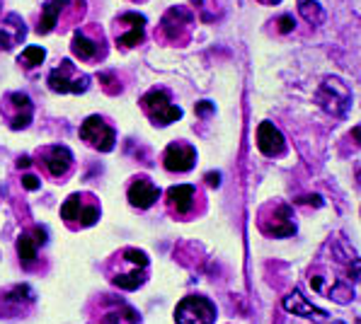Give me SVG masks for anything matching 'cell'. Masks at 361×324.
<instances>
[{"mask_svg": "<svg viewBox=\"0 0 361 324\" xmlns=\"http://www.w3.org/2000/svg\"><path fill=\"white\" fill-rule=\"evenodd\" d=\"M39 177H35V175H25L22 177V187L27 189V192H35V189H39Z\"/></svg>", "mask_w": 361, "mask_h": 324, "instance_id": "24", "label": "cell"}, {"mask_svg": "<svg viewBox=\"0 0 361 324\" xmlns=\"http://www.w3.org/2000/svg\"><path fill=\"white\" fill-rule=\"evenodd\" d=\"M35 305V293H32L30 286H15L10 288L8 293H3L0 298V307H3L5 315L15 317V315H22L27 312V307Z\"/></svg>", "mask_w": 361, "mask_h": 324, "instance_id": "19", "label": "cell"}, {"mask_svg": "<svg viewBox=\"0 0 361 324\" xmlns=\"http://www.w3.org/2000/svg\"><path fill=\"white\" fill-rule=\"evenodd\" d=\"M129 204L133 206V208H151V206L158 201L160 197V189L155 187V184L148 180V177H136L131 184H129Z\"/></svg>", "mask_w": 361, "mask_h": 324, "instance_id": "17", "label": "cell"}, {"mask_svg": "<svg viewBox=\"0 0 361 324\" xmlns=\"http://www.w3.org/2000/svg\"><path fill=\"white\" fill-rule=\"evenodd\" d=\"M194 162H197V150L187 143H172L163 155V165L170 172H190Z\"/></svg>", "mask_w": 361, "mask_h": 324, "instance_id": "16", "label": "cell"}, {"mask_svg": "<svg viewBox=\"0 0 361 324\" xmlns=\"http://www.w3.org/2000/svg\"><path fill=\"white\" fill-rule=\"evenodd\" d=\"M293 27H296V22H293L291 15H284V18H279V32L288 35V32H293Z\"/></svg>", "mask_w": 361, "mask_h": 324, "instance_id": "25", "label": "cell"}, {"mask_svg": "<svg viewBox=\"0 0 361 324\" xmlns=\"http://www.w3.org/2000/svg\"><path fill=\"white\" fill-rule=\"evenodd\" d=\"M39 165L47 170L49 177L54 180H66L73 170V153L66 145H49V148L39 150Z\"/></svg>", "mask_w": 361, "mask_h": 324, "instance_id": "13", "label": "cell"}, {"mask_svg": "<svg viewBox=\"0 0 361 324\" xmlns=\"http://www.w3.org/2000/svg\"><path fill=\"white\" fill-rule=\"evenodd\" d=\"M284 310L296 317H308V320H318V322L330 320V315L325 310H320V307H315L313 303H308V298H303V293L298 288L291 290L284 298Z\"/></svg>", "mask_w": 361, "mask_h": 324, "instance_id": "18", "label": "cell"}, {"mask_svg": "<svg viewBox=\"0 0 361 324\" xmlns=\"http://www.w3.org/2000/svg\"><path fill=\"white\" fill-rule=\"evenodd\" d=\"M199 114H207V111H214V104L211 102H199Z\"/></svg>", "mask_w": 361, "mask_h": 324, "instance_id": "28", "label": "cell"}, {"mask_svg": "<svg viewBox=\"0 0 361 324\" xmlns=\"http://www.w3.org/2000/svg\"><path fill=\"white\" fill-rule=\"evenodd\" d=\"M25 22H22L18 15H8L5 22L0 25V49L3 51H10L15 44H20L25 39Z\"/></svg>", "mask_w": 361, "mask_h": 324, "instance_id": "22", "label": "cell"}, {"mask_svg": "<svg viewBox=\"0 0 361 324\" xmlns=\"http://www.w3.org/2000/svg\"><path fill=\"white\" fill-rule=\"evenodd\" d=\"M305 3H313V0H298V5H305Z\"/></svg>", "mask_w": 361, "mask_h": 324, "instance_id": "31", "label": "cell"}, {"mask_svg": "<svg viewBox=\"0 0 361 324\" xmlns=\"http://www.w3.org/2000/svg\"><path fill=\"white\" fill-rule=\"evenodd\" d=\"M71 51L82 63H95L107 56V39H104L99 25L78 27L71 39Z\"/></svg>", "mask_w": 361, "mask_h": 324, "instance_id": "3", "label": "cell"}, {"mask_svg": "<svg viewBox=\"0 0 361 324\" xmlns=\"http://www.w3.org/2000/svg\"><path fill=\"white\" fill-rule=\"evenodd\" d=\"M82 15H85V0H47L42 8V20L37 25V32L39 35H51L54 30L63 32Z\"/></svg>", "mask_w": 361, "mask_h": 324, "instance_id": "1", "label": "cell"}, {"mask_svg": "<svg viewBox=\"0 0 361 324\" xmlns=\"http://www.w3.org/2000/svg\"><path fill=\"white\" fill-rule=\"evenodd\" d=\"M352 138H354V141H357V143L361 145V126L354 128V131H352Z\"/></svg>", "mask_w": 361, "mask_h": 324, "instance_id": "29", "label": "cell"}, {"mask_svg": "<svg viewBox=\"0 0 361 324\" xmlns=\"http://www.w3.org/2000/svg\"><path fill=\"white\" fill-rule=\"evenodd\" d=\"M44 58H47V51H44L42 46H27L25 51L20 54L18 63L25 70H35V68H39V66L44 63Z\"/></svg>", "mask_w": 361, "mask_h": 324, "instance_id": "23", "label": "cell"}, {"mask_svg": "<svg viewBox=\"0 0 361 324\" xmlns=\"http://www.w3.org/2000/svg\"><path fill=\"white\" fill-rule=\"evenodd\" d=\"M214 320H216V307L209 298H202V295L182 298L180 305L175 307L177 324H214Z\"/></svg>", "mask_w": 361, "mask_h": 324, "instance_id": "11", "label": "cell"}, {"mask_svg": "<svg viewBox=\"0 0 361 324\" xmlns=\"http://www.w3.org/2000/svg\"><path fill=\"white\" fill-rule=\"evenodd\" d=\"M119 261L126 264L129 269H119L112 276V283L116 288L124 290H136L146 283V269H148V254L141 252V249H124L119 254Z\"/></svg>", "mask_w": 361, "mask_h": 324, "instance_id": "6", "label": "cell"}, {"mask_svg": "<svg viewBox=\"0 0 361 324\" xmlns=\"http://www.w3.org/2000/svg\"><path fill=\"white\" fill-rule=\"evenodd\" d=\"M80 138L90 148L99 150V153H109L116 143V131L104 116H87L80 126Z\"/></svg>", "mask_w": 361, "mask_h": 324, "instance_id": "9", "label": "cell"}, {"mask_svg": "<svg viewBox=\"0 0 361 324\" xmlns=\"http://www.w3.org/2000/svg\"><path fill=\"white\" fill-rule=\"evenodd\" d=\"M259 3H267V5H279L281 0H259Z\"/></svg>", "mask_w": 361, "mask_h": 324, "instance_id": "30", "label": "cell"}, {"mask_svg": "<svg viewBox=\"0 0 361 324\" xmlns=\"http://www.w3.org/2000/svg\"><path fill=\"white\" fill-rule=\"evenodd\" d=\"M330 324H344V322H330ZM359 324V322H357Z\"/></svg>", "mask_w": 361, "mask_h": 324, "instance_id": "32", "label": "cell"}, {"mask_svg": "<svg viewBox=\"0 0 361 324\" xmlns=\"http://www.w3.org/2000/svg\"><path fill=\"white\" fill-rule=\"evenodd\" d=\"M141 109L155 126H168L182 119V109L177 104H172L168 90L153 87L141 97Z\"/></svg>", "mask_w": 361, "mask_h": 324, "instance_id": "5", "label": "cell"}, {"mask_svg": "<svg viewBox=\"0 0 361 324\" xmlns=\"http://www.w3.org/2000/svg\"><path fill=\"white\" fill-rule=\"evenodd\" d=\"M349 278H354V281H361V259H352V261H349Z\"/></svg>", "mask_w": 361, "mask_h": 324, "instance_id": "26", "label": "cell"}, {"mask_svg": "<svg viewBox=\"0 0 361 324\" xmlns=\"http://www.w3.org/2000/svg\"><path fill=\"white\" fill-rule=\"evenodd\" d=\"M114 44L119 49H133L146 39V18L141 13H121L112 22Z\"/></svg>", "mask_w": 361, "mask_h": 324, "instance_id": "8", "label": "cell"}, {"mask_svg": "<svg viewBox=\"0 0 361 324\" xmlns=\"http://www.w3.org/2000/svg\"><path fill=\"white\" fill-rule=\"evenodd\" d=\"M0 111H3L5 121H8L10 128L20 131V128H27L35 119V104L27 97L25 92H8L0 102Z\"/></svg>", "mask_w": 361, "mask_h": 324, "instance_id": "10", "label": "cell"}, {"mask_svg": "<svg viewBox=\"0 0 361 324\" xmlns=\"http://www.w3.org/2000/svg\"><path fill=\"white\" fill-rule=\"evenodd\" d=\"M315 102L320 104L325 114L335 116V119H344L349 114V107H352V92L344 85L342 77L330 75L320 82L318 92H315Z\"/></svg>", "mask_w": 361, "mask_h": 324, "instance_id": "2", "label": "cell"}, {"mask_svg": "<svg viewBox=\"0 0 361 324\" xmlns=\"http://www.w3.org/2000/svg\"><path fill=\"white\" fill-rule=\"evenodd\" d=\"M207 182H209V187H219V184H221V175H219V172H209Z\"/></svg>", "mask_w": 361, "mask_h": 324, "instance_id": "27", "label": "cell"}, {"mask_svg": "<svg viewBox=\"0 0 361 324\" xmlns=\"http://www.w3.org/2000/svg\"><path fill=\"white\" fill-rule=\"evenodd\" d=\"M257 148L264 158H281L286 155V141L281 131L271 121H262L257 126Z\"/></svg>", "mask_w": 361, "mask_h": 324, "instance_id": "14", "label": "cell"}, {"mask_svg": "<svg viewBox=\"0 0 361 324\" xmlns=\"http://www.w3.org/2000/svg\"><path fill=\"white\" fill-rule=\"evenodd\" d=\"M49 87H51V92L59 94H82L90 87V75L78 70L73 61L63 58L56 68L49 73Z\"/></svg>", "mask_w": 361, "mask_h": 324, "instance_id": "7", "label": "cell"}, {"mask_svg": "<svg viewBox=\"0 0 361 324\" xmlns=\"http://www.w3.org/2000/svg\"><path fill=\"white\" fill-rule=\"evenodd\" d=\"M168 208L175 216H190L194 211V199H197V189L192 184H177V187H170L168 194Z\"/></svg>", "mask_w": 361, "mask_h": 324, "instance_id": "20", "label": "cell"}, {"mask_svg": "<svg viewBox=\"0 0 361 324\" xmlns=\"http://www.w3.org/2000/svg\"><path fill=\"white\" fill-rule=\"evenodd\" d=\"M259 228L264 235L271 237H291L296 235V220H293V211L288 204H276L274 208H269V213H262L259 218Z\"/></svg>", "mask_w": 361, "mask_h": 324, "instance_id": "12", "label": "cell"}, {"mask_svg": "<svg viewBox=\"0 0 361 324\" xmlns=\"http://www.w3.org/2000/svg\"><path fill=\"white\" fill-rule=\"evenodd\" d=\"M61 218L71 228H90L99 218V201L92 194H73L61 206Z\"/></svg>", "mask_w": 361, "mask_h": 324, "instance_id": "4", "label": "cell"}, {"mask_svg": "<svg viewBox=\"0 0 361 324\" xmlns=\"http://www.w3.org/2000/svg\"><path fill=\"white\" fill-rule=\"evenodd\" d=\"M47 244V230L44 228H32V230L22 232L18 237V254L25 269H35L37 249Z\"/></svg>", "mask_w": 361, "mask_h": 324, "instance_id": "15", "label": "cell"}, {"mask_svg": "<svg viewBox=\"0 0 361 324\" xmlns=\"http://www.w3.org/2000/svg\"><path fill=\"white\" fill-rule=\"evenodd\" d=\"M0 10H3V0H0Z\"/></svg>", "mask_w": 361, "mask_h": 324, "instance_id": "33", "label": "cell"}, {"mask_svg": "<svg viewBox=\"0 0 361 324\" xmlns=\"http://www.w3.org/2000/svg\"><path fill=\"white\" fill-rule=\"evenodd\" d=\"M190 25H192V15L187 13L185 8H172L163 18V22H160V35L168 39V42H180L177 32H180L182 27L187 30Z\"/></svg>", "mask_w": 361, "mask_h": 324, "instance_id": "21", "label": "cell"}]
</instances>
